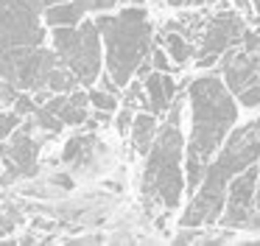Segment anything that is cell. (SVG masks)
Returning a JSON list of instances; mask_svg holds the SVG:
<instances>
[{"instance_id": "obj_1", "label": "cell", "mask_w": 260, "mask_h": 246, "mask_svg": "<svg viewBox=\"0 0 260 246\" xmlns=\"http://www.w3.org/2000/svg\"><path fill=\"white\" fill-rule=\"evenodd\" d=\"M232 89L218 76H199L187 87L190 104V143L185 151V179L187 190H196L215 151L230 137L238 120V104Z\"/></svg>"}, {"instance_id": "obj_2", "label": "cell", "mask_w": 260, "mask_h": 246, "mask_svg": "<svg viewBox=\"0 0 260 246\" xmlns=\"http://www.w3.org/2000/svg\"><path fill=\"white\" fill-rule=\"evenodd\" d=\"M257 160H260V117H254V120L243 123L241 129L230 132V137L224 140V145L218 148V157L207 165L185 216H182V227H204V224L218 221L226 204L230 182Z\"/></svg>"}, {"instance_id": "obj_3", "label": "cell", "mask_w": 260, "mask_h": 246, "mask_svg": "<svg viewBox=\"0 0 260 246\" xmlns=\"http://www.w3.org/2000/svg\"><path fill=\"white\" fill-rule=\"evenodd\" d=\"M182 132H179V104L171 106L168 123L159 126L157 140L151 151L146 154V168H143L140 193L146 204L157 207L162 212H171L179 207L182 193L187 188V179L182 173Z\"/></svg>"}, {"instance_id": "obj_4", "label": "cell", "mask_w": 260, "mask_h": 246, "mask_svg": "<svg viewBox=\"0 0 260 246\" xmlns=\"http://www.w3.org/2000/svg\"><path fill=\"white\" fill-rule=\"evenodd\" d=\"M95 25L101 31L104 48H107V73L118 87L132 84L137 67L146 62L151 48V20L148 11L140 6H126L120 14L95 17Z\"/></svg>"}, {"instance_id": "obj_5", "label": "cell", "mask_w": 260, "mask_h": 246, "mask_svg": "<svg viewBox=\"0 0 260 246\" xmlns=\"http://www.w3.org/2000/svg\"><path fill=\"white\" fill-rule=\"evenodd\" d=\"M0 78L12 81L23 93H70L81 84L56 50H48L42 45H25L0 53Z\"/></svg>"}, {"instance_id": "obj_6", "label": "cell", "mask_w": 260, "mask_h": 246, "mask_svg": "<svg viewBox=\"0 0 260 246\" xmlns=\"http://www.w3.org/2000/svg\"><path fill=\"white\" fill-rule=\"evenodd\" d=\"M53 50L76 73L81 84H92L101 76V31L95 20L53 28Z\"/></svg>"}, {"instance_id": "obj_7", "label": "cell", "mask_w": 260, "mask_h": 246, "mask_svg": "<svg viewBox=\"0 0 260 246\" xmlns=\"http://www.w3.org/2000/svg\"><path fill=\"white\" fill-rule=\"evenodd\" d=\"M45 0H0V53L45 42Z\"/></svg>"}, {"instance_id": "obj_8", "label": "cell", "mask_w": 260, "mask_h": 246, "mask_svg": "<svg viewBox=\"0 0 260 246\" xmlns=\"http://www.w3.org/2000/svg\"><path fill=\"white\" fill-rule=\"evenodd\" d=\"M243 34H246V28H243L241 14H235V11H218L215 17H210L202 31V42L196 48V65H215V59H221L230 48L241 45Z\"/></svg>"}, {"instance_id": "obj_9", "label": "cell", "mask_w": 260, "mask_h": 246, "mask_svg": "<svg viewBox=\"0 0 260 246\" xmlns=\"http://www.w3.org/2000/svg\"><path fill=\"white\" fill-rule=\"evenodd\" d=\"M34 123H20L6 140H0V160L6 165L0 184H9L14 179L34 176L37 173V151H40V140H34Z\"/></svg>"}, {"instance_id": "obj_10", "label": "cell", "mask_w": 260, "mask_h": 246, "mask_svg": "<svg viewBox=\"0 0 260 246\" xmlns=\"http://www.w3.org/2000/svg\"><path fill=\"white\" fill-rule=\"evenodd\" d=\"M257 179H260V171L254 165H249L246 171H241L230 182L226 204H224V212H221L224 227H230V229L249 227L252 212H254V196H257Z\"/></svg>"}, {"instance_id": "obj_11", "label": "cell", "mask_w": 260, "mask_h": 246, "mask_svg": "<svg viewBox=\"0 0 260 246\" xmlns=\"http://www.w3.org/2000/svg\"><path fill=\"white\" fill-rule=\"evenodd\" d=\"M221 76L235 95L241 89L252 87L254 81H260V50H246L241 45L230 48L224 53V62H221Z\"/></svg>"}, {"instance_id": "obj_12", "label": "cell", "mask_w": 260, "mask_h": 246, "mask_svg": "<svg viewBox=\"0 0 260 246\" xmlns=\"http://www.w3.org/2000/svg\"><path fill=\"white\" fill-rule=\"evenodd\" d=\"M45 106L64 123V126H81L90 117V93H81L79 87L70 93H53L45 101Z\"/></svg>"}, {"instance_id": "obj_13", "label": "cell", "mask_w": 260, "mask_h": 246, "mask_svg": "<svg viewBox=\"0 0 260 246\" xmlns=\"http://www.w3.org/2000/svg\"><path fill=\"white\" fill-rule=\"evenodd\" d=\"M104 151H107V145H101V140L95 134H79V137L68 140L62 160L68 165H73L76 171H92V168L101 165Z\"/></svg>"}, {"instance_id": "obj_14", "label": "cell", "mask_w": 260, "mask_h": 246, "mask_svg": "<svg viewBox=\"0 0 260 246\" xmlns=\"http://www.w3.org/2000/svg\"><path fill=\"white\" fill-rule=\"evenodd\" d=\"M143 87H146V101H143V106H146L148 112H154V115L168 112L171 101H174V95H176V84L168 73H162V70L148 73V76L143 78Z\"/></svg>"}, {"instance_id": "obj_15", "label": "cell", "mask_w": 260, "mask_h": 246, "mask_svg": "<svg viewBox=\"0 0 260 246\" xmlns=\"http://www.w3.org/2000/svg\"><path fill=\"white\" fill-rule=\"evenodd\" d=\"M157 132H159V123H157V115L154 112H140L135 115L132 120V129H129V143L135 148V154L146 157L151 151L154 140H157Z\"/></svg>"}, {"instance_id": "obj_16", "label": "cell", "mask_w": 260, "mask_h": 246, "mask_svg": "<svg viewBox=\"0 0 260 246\" xmlns=\"http://www.w3.org/2000/svg\"><path fill=\"white\" fill-rule=\"evenodd\" d=\"M162 42H165V48H168L171 59H174L176 65H185V62L193 56V45L187 42V37L182 31H171L168 28V34L162 37Z\"/></svg>"}, {"instance_id": "obj_17", "label": "cell", "mask_w": 260, "mask_h": 246, "mask_svg": "<svg viewBox=\"0 0 260 246\" xmlns=\"http://www.w3.org/2000/svg\"><path fill=\"white\" fill-rule=\"evenodd\" d=\"M90 106H95V109H104V112H112L115 106H118V101H115V93H109V89H92L90 93Z\"/></svg>"}, {"instance_id": "obj_18", "label": "cell", "mask_w": 260, "mask_h": 246, "mask_svg": "<svg viewBox=\"0 0 260 246\" xmlns=\"http://www.w3.org/2000/svg\"><path fill=\"white\" fill-rule=\"evenodd\" d=\"M20 123H23V115H20V112H14V109L12 112H0V140H6Z\"/></svg>"}, {"instance_id": "obj_19", "label": "cell", "mask_w": 260, "mask_h": 246, "mask_svg": "<svg viewBox=\"0 0 260 246\" xmlns=\"http://www.w3.org/2000/svg\"><path fill=\"white\" fill-rule=\"evenodd\" d=\"M20 93H23V89H17L12 81L0 78V106H14V101L20 98Z\"/></svg>"}, {"instance_id": "obj_20", "label": "cell", "mask_w": 260, "mask_h": 246, "mask_svg": "<svg viewBox=\"0 0 260 246\" xmlns=\"http://www.w3.org/2000/svg\"><path fill=\"white\" fill-rule=\"evenodd\" d=\"M238 101H241V106H260V81H254L252 87L241 89Z\"/></svg>"}, {"instance_id": "obj_21", "label": "cell", "mask_w": 260, "mask_h": 246, "mask_svg": "<svg viewBox=\"0 0 260 246\" xmlns=\"http://www.w3.org/2000/svg\"><path fill=\"white\" fill-rule=\"evenodd\" d=\"M132 109H135V106H129V104H126L123 109L118 112V120H115V126H118V132L123 134V137H126V132L132 129V120H135V115H132Z\"/></svg>"}, {"instance_id": "obj_22", "label": "cell", "mask_w": 260, "mask_h": 246, "mask_svg": "<svg viewBox=\"0 0 260 246\" xmlns=\"http://www.w3.org/2000/svg\"><path fill=\"white\" fill-rule=\"evenodd\" d=\"M151 67L154 70H162V73H171V62H168V56H165L162 48L151 50Z\"/></svg>"}, {"instance_id": "obj_23", "label": "cell", "mask_w": 260, "mask_h": 246, "mask_svg": "<svg viewBox=\"0 0 260 246\" xmlns=\"http://www.w3.org/2000/svg\"><path fill=\"white\" fill-rule=\"evenodd\" d=\"M14 227H17V212H3V216H0V238L12 235Z\"/></svg>"}, {"instance_id": "obj_24", "label": "cell", "mask_w": 260, "mask_h": 246, "mask_svg": "<svg viewBox=\"0 0 260 246\" xmlns=\"http://www.w3.org/2000/svg\"><path fill=\"white\" fill-rule=\"evenodd\" d=\"M252 229H260V179H257V196H254V212H252V221H249Z\"/></svg>"}, {"instance_id": "obj_25", "label": "cell", "mask_w": 260, "mask_h": 246, "mask_svg": "<svg viewBox=\"0 0 260 246\" xmlns=\"http://www.w3.org/2000/svg\"><path fill=\"white\" fill-rule=\"evenodd\" d=\"M207 3H215V0H185V6H207Z\"/></svg>"}, {"instance_id": "obj_26", "label": "cell", "mask_w": 260, "mask_h": 246, "mask_svg": "<svg viewBox=\"0 0 260 246\" xmlns=\"http://www.w3.org/2000/svg\"><path fill=\"white\" fill-rule=\"evenodd\" d=\"M123 3H135V6H143L146 0H123Z\"/></svg>"}, {"instance_id": "obj_27", "label": "cell", "mask_w": 260, "mask_h": 246, "mask_svg": "<svg viewBox=\"0 0 260 246\" xmlns=\"http://www.w3.org/2000/svg\"><path fill=\"white\" fill-rule=\"evenodd\" d=\"M171 6H185V0H168Z\"/></svg>"}, {"instance_id": "obj_28", "label": "cell", "mask_w": 260, "mask_h": 246, "mask_svg": "<svg viewBox=\"0 0 260 246\" xmlns=\"http://www.w3.org/2000/svg\"><path fill=\"white\" fill-rule=\"evenodd\" d=\"M48 6H53V3H64V0H45Z\"/></svg>"}, {"instance_id": "obj_29", "label": "cell", "mask_w": 260, "mask_h": 246, "mask_svg": "<svg viewBox=\"0 0 260 246\" xmlns=\"http://www.w3.org/2000/svg\"><path fill=\"white\" fill-rule=\"evenodd\" d=\"M0 176H3V165H0Z\"/></svg>"}]
</instances>
